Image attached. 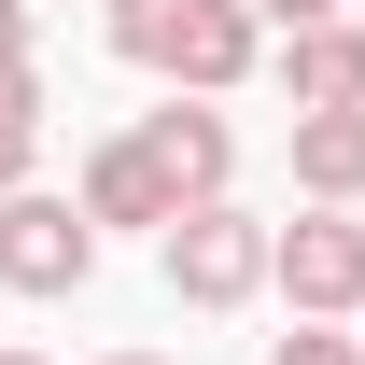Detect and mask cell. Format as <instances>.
Here are the masks:
<instances>
[{
  "label": "cell",
  "instance_id": "9",
  "mask_svg": "<svg viewBox=\"0 0 365 365\" xmlns=\"http://www.w3.org/2000/svg\"><path fill=\"white\" fill-rule=\"evenodd\" d=\"M43 169V71L29 56H0V197Z\"/></svg>",
  "mask_w": 365,
  "mask_h": 365
},
{
  "label": "cell",
  "instance_id": "8",
  "mask_svg": "<svg viewBox=\"0 0 365 365\" xmlns=\"http://www.w3.org/2000/svg\"><path fill=\"white\" fill-rule=\"evenodd\" d=\"M295 182L323 211H365V113H295Z\"/></svg>",
  "mask_w": 365,
  "mask_h": 365
},
{
  "label": "cell",
  "instance_id": "12",
  "mask_svg": "<svg viewBox=\"0 0 365 365\" xmlns=\"http://www.w3.org/2000/svg\"><path fill=\"white\" fill-rule=\"evenodd\" d=\"M0 56H29V0H0Z\"/></svg>",
  "mask_w": 365,
  "mask_h": 365
},
{
  "label": "cell",
  "instance_id": "2",
  "mask_svg": "<svg viewBox=\"0 0 365 365\" xmlns=\"http://www.w3.org/2000/svg\"><path fill=\"white\" fill-rule=\"evenodd\" d=\"M155 267H169L182 309H253V295L281 281V225H253L239 197H197V211L155 239Z\"/></svg>",
  "mask_w": 365,
  "mask_h": 365
},
{
  "label": "cell",
  "instance_id": "7",
  "mask_svg": "<svg viewBox=\"0 0 365 365\" xmlns=\"http://www.w3.org/2000/svg\"><path fill=\"white\" fill-rule=\"evenodd\" d=\"M140 140H155V169H169L182 197H225V182H239V127L211 113V98H169V113H140Z\"/></svg>",
  "mask_w": 365,
  "mask_h": 365
},
{
  "label": "cell",
  "instance_id": "11",
  "mask_svg": "<svg viewBox=\"0 0 365 365\" xmlns=\"http://www.w3.org/2000/svg\"><path fill=\"white\" fill-rule=\"evenodd\" d=\"M253 14H267V29H323L337 0H253Z\"/></svg>",
  "mask_w": 365,
  "mask_h": 365
},
{
  "label": "cell",
  "instance_id": "10",
  "mask_svg": "<svg viewBox=\"0 0 365 365\" xmlns=\"http://www.w3.org/2000/svg\"><path fill=\"white\" fill-rule=\"evenodd\" d=\"M267 365H365V337H351V323H295Z\"/></svg>",
  "mask_w": 365,
  "mask_h": 365
},
{
  "label": "cell",
  "instance_id": "14",
  "mask_svg": "<svg viewBox=\"0 0 365 365\" xmlns=\"http://www.w3.org/2000/svg\"><path fill=\"white\" fill-rule=\"evenodd\" d=\"M0 365H43V351H0Z\"/></svg>",
  "mask_w": 365,
  "mask_h": 365
},
{
  "label": "cell",
  "instance_id": "4",
  "mask_svg": "<svg viewBox=\"0 0 365 365\" xmlns=\"http://www.w3.org/2000/svg\"><path fill=\"white\" fill-rule=\"evenodd\" d=\"M267 295H295V323H365V211H295L281 225V281Z\"/></svg>",
  "mask_w": 365,
  "mask_h": 365
},
{
  "label": "cell",
  "instance_id": "5",
  "mask_svg": "<svg viewBox=\"0 0 365 365\" xmlns=\"http://www.w3.org/2000/svg\"><path fill=\"white\" fill-rule=\"evenodd\" d=\"M85 211H98V225H155V239H169L182 211H197V197H182V182L155 169V140H140V127H113V140L85 155Z\"/></svg>",
  "mask_w": 365,
  "mask_h": 365
},
{
  "label": "cell",
  "instance_id": "6",
  "mask_svg": "<svg viewBox=\"0 0 365 365\" xmlns=\"http://www.w3.org/2000/svg\"><path fill=\"white\" fill-rule=\"evenodd\" d=\"M281 98H295V113H365V29L351 14L281 29Z\"/></svg>",
  "mask_w": 365,
  "mask_h": 365
},
{
  "label": "cell",
  "instance_id": "3",
  "mask_svg": "<svg viewBox=\"0 0 365 365\" xmlns=\"http://www.w3.org/2000/svg\"><path fill=\"white\" fill-rule=\"evenodd\" d=\"M85 281H98V211L14 182L0 197V295H85Z\"/></svg>",
  "mask_w": 365,
  "mask_h": 365
},
{
  "label": "cell",
  "instance_id": "13",
  "mask_svg": "<svg viewBox=\"0 0 365 365\" xmlns=\"http://www.w3.org/2000/svg\"><path fill=\"white\" fill-rule=\"evenodd\" d=\"M98 365H169V351H98Z\"/></svg>",
  "mask_w": 365,
  "mask_h": 365
},
{
  "label": "cell",
  "instance_id": "1",
  "mask_svg": "<svg viewBox=\"0 0 365 365\" xmlns=\"http://www.w3.org/2000/svg\"><path fill=\"white\" fill-rule=\"evenodd\" d=\"M113 56L155 71L169 98H225V85H253L267 14L253 0H113Z\"/></svg>",
  "mask_w": 365,
  "mask_h": 365
}]
</instances>
